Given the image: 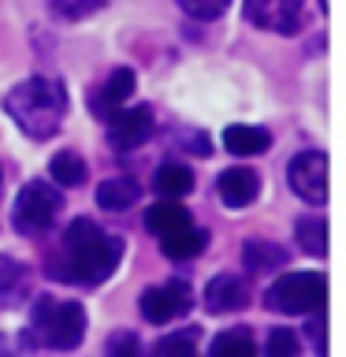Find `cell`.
I'll return each instance as SVG.
<instances>
[{
	"instance_id": "obj_3",
	"label": "cell",
	"mask_w": 346,
	"mask_h": 357,
	"mask_svg": "<svg viewBox=\"0 0 346 357\" xmlns=\"http://www.w3.org/2000/svg\"><path fill=\"white\" fill-rule=\"evenodd\" d=\"M30 335L49 350H78L86 339V309L78 301L38 298L30 309Z\"/></svg>"
},
{
	"instance_id": "obj_22",
	"label": "cell",
	"mask_w": 346,
	"mask_h": 357,
	"mask_svg": "<svg viewBox=\"0 0 346 357\" xmlns=\"http://www.w3.org/2000/svg\"><path fill=\"white\" fill-rule=\"evenodd\" d=\"M27 283H30L27 264L11 261V257H0V301H11L15 294H22Z\"/></svg>"
},
{
	"instance_id": "obj_13",
	"label": "cell",
	"mask_w": 346,
	"mask_h": 357,
	"mask_svg": "<svg viewBox=\"0 0 346 357\" xmlns=\"http://www.w3.org/2000/svg\"><path fill=\"white\" fill-rule=\"evenodd\" d=\"M223 145H227V153H234V156H261V153L272 149V130L234 123V127L223 130Z\"/></svg>"
},
{
	"instance_id": "obj_24",
	"label": "cell",
	"mask_w": 346,
	"mask_h": 357,
	"mask_svg": "<svg viewBox=\"0 0 346 357\" xmlns=\"http://www.w3.org/2000/svg\"><path fill=\"white\" fill-rule=\"evenodd\" d=\"M108 0H49V11L60 15L67 22H78V19H89L93 11H100Z\"/></svg>"
},
{
	"instance_id": "obj_8",
	"label": "cell",
	"mask_w": 346,
	"mask_h": 357,
	"mask_svg": "<svg viewBox=\"0 0 346 357\" xmlns=\"http://www.w3.org/2000/svg\"><path fill=\"white\" fill-rule=\"evenodd\" d=\"M108 123V145L116 153H130V149H138L142 142H149V134H153V108L149 105H138V108H116V112H108L105 116Z\"/></svg>"
},
{
	"instance_id": "obj_23",
	"label": "cell",
	"mask_w": 346,
	"mask_h": 357,
	"mask_svg": "<svg viewBox=\"0 0 346 357\" xmlns=\"http://www.w3.org/2000/svg\"><path fill=\"white\" fill-rule=\"evenodd\" d=\"M194 350H197V331H194V328L172 331V335H164V339H156V342H153V354H156V357H172V354L190 357Z\"/></svg>"
},
{
	"instance_id": "obj_25",
	"label": "cell",
	"mask_w": 346,
	"mask_h": 357,
	"mask_svg": "<svg viewBox=\"0 0 346 357\" xmlns=\"http://www.w3.org/2000/svg\"><path fill=\"white\" fill-rule=\"evenodd\" d=\"M298 350H301V342L290 328H272V335H268V342H264L268 357H298Z\"/></svg>"
},
{
	"instance_id": "obj_19",
	"label": "cell",
	"mask_w": 346,
	"mask_h": 357,
	"mask_svg": "<svg viewBox=\"0 0 346 357\" xmlns=\"http://www.w3.org/2000/svg\"><path fill=\"white\" fill-rule=\"evenodd\" d=\"M294 238L301 245V253H309V257H324L328 253V220L324 216H301L298 220V227H294Z\"/></svg>"
},
{
	"instance_id": "obj_26",
	"label": "cell",
	"mask_w": 346,
	"mask_h": 357,
	"mask_svg": "<svg viewBox=\"0 0 346 357\" xmlns=\"http://www.w3.org/2000/svg\"><path fill=\"white\" fill-rule=\"evenodd\" d=\"M227 4H231V0H179V8H183L190 19H197V22L220 19L223 11H227Z\"/></svg>"
},
{
	"instance_id": "obj_14",
	"label": "cell",
	"mask_w": 346,
	"mask_h": 357,
	"mask_svg": "<svg viewBox=\"0 0 346 357\" xmlns=\"http://www.w3.org/2000/svg\"><path fill=\"white\" fill-rule=\"evenodd\" d=\"M205 245H209V231L194 227V223H186V227H179V231L160 238V250H164V257H172V261H190V257L205 253Z\"/></svg>"
},
{
	"instance_id": "obj_18",
	"label": "cell",
	"mask_w": 346,
	"mask_h": 357,
	"mask_svg": "<svg viewBox=\"0 0 346 357\" xmlns=\"http://www.w3.org/2000/svg\"><path fill=\"white\" fill-rule=\"evenodd\" d=\"M153 190L160 197H183L194 190V172L186 164H160L153 175Z\"/></svg>"
},
{
	"instance_id": "obj_6",
	"label": "cell",
	"mask_w": 346,
	"mask_h": 357,
	"mask_svg": "<svg viewBox=\"0 0 346 357\" xmlns=\"http://www.w3.org/2000/svg\"><path fill=\"white\" fill-rule=\"evenodd\" d=\"M287 178H290V190L306 205H324L328 201V153L320 149L298 153L287 167Z\"/></svg>"
},
{
	"instance_id": "obj_30",
	"label": "cell",
	"mask_w": 346,
	"mask_h": 357,
	"mask_svg": "<svg viewBox=\"0 0 346 357\" xmlns=\"http://www.w3.org/2000/svg\"><path fill=\"white\" fill-rule=\"evenodd\" d=\"M320 8H324V11H328V0H320Z\"/></svg>"
},
{
	"instance_id": "obj_21",
	"label": "cell",
	"mask_w": 346,
	"mask_h": 357,
	"mask_svg": "<svg viewBox=\"0 0 346 357\" xmlns=\"http://www.w3.org/2000/svg\"><path fill=\"white\" fill-rule=\"evenodd\" d=\"M49 175H52L60 186H82L86 175H89V167H86V160H82L75 149H60V153L49 160Z\"/></svg>"
},
{
	"instance_id": "obj_28",
	"label": "cell",
	"mask_w": 346,
	"mask_h": 357,
	"mask_svg": "<svg viewBox=\"0 0 346 357\" xmlns=\"http://www.w3.org/2000/svg\"><path fill=\"white\" fill-rule=\"evenodd\" d=\"M183 145H186V153H194V156H209V153H212V145H209V138H205L201 130L183 134Z\"/></svg>"
},
{
	"instance_id": "obj_5",
	"label": "cell",
	"mask_w": 346,
	"mask_h": 357,
	"mask_svg": "<svg viewBox=\"0 0 346 357\" xmlns=\"http://www.w3.org/2000/svg\"><path fill=\"white\" fill-rule=\"evenodd\" d=\"M60 208H63L60 190L52 183H45V178H33V183L19 190L15 205H11V223H15L19 234H41L56 223Z\"/></svg>"
},
{
	"instance_id": "obj_1",
	"label": "cell",
	"mask_w": 346,
	"mask_h": 357,
	"mask_svg": "<svg viewBox=\"0 0 346 357\" xmlns=\"http://www.w3.org/2000/svg\"><path fill=\"white\" fill-rule=\"evenodd\" d=\"M123 261V238L100 231L93 220L78 216L67 223L60 250L49 261V275L60 283H78V287H97L119 268Z\"/></svg>"
},
{
	"instance_id": "obj_16",
	"label": "cell",
	"mask_w": 346,
	"mask_h": 357,
	"mask_svg": "<svg viewBox=\"0 0 346 357\" xmlns=\"http://www.w3.org/2000/svg\"><path fill=\"white\" fill-rule=\"evenodd\" d=\"M130 93H134V71L130 67H116V71L105 78V86H100L93 108L100 112V116H108V112H116L119 105H127Z\"/></svg>"
},
{
	"instance_id": "obj_17",
	"label": "cell",
	"mask_w": 346,
	"mask_h": 357,
	"mask_svg": "<svg viewBox=\"0 0 346 357\" xmlns=\"http://www.w3.org/2000/svg\"><path fill=\"white\" fill-rule=\"evenodd\" d=\"M186 223H190V212L179 205L175 197H160L149 212H145V227H149L156 238H164V234H172V231H179V227H186Z\"/></svg>"
},
{
	"instance_id": "obj_29",
	"label": "cell",
	"mask_w": 346,
	"mask_h": 357,
	"mask_svg": "<svg viewBox=\"0 0 346 357\" xmlns=\"http://www.w3.org/2000/svg\"><path fill=\"white\" fill-rule=\"evenodd\" d=\"M4 350H8V342H4V339H0V354H4Z\"/></svg>"
},
{
	"instance_id": "obj_31",
	"label": "cell",
	"mask_w": 346,
	"mask_h": 357,
	"mask_svg": "<svg viewBox=\"0 0 346 357\" xmlns=\"http://www.w3.org/2000/svg\"><path fill=\"white\" fill-rule=\"evenodd\" d=\"M0 183H4V172H0Z\"/></svg>"
},
{
	"instance_id": "obj_12",
	"label": "cell",
	"mask_w": 346,
	"mask_h": 357,
	"mask_svg": "<svg viewBox=\"0 0 346 357\" xmlns=\"http://www.w3.org/2000/svg\"><path fill=\"white\" fill-rule=\"evenodd\" d=\"M138 197H142V186H138V178H130V175L105 178V183L97 186V205L108 208V212H127V208L138 205Z\"/></svg>"
},
{
	"instance_id": "obj_27",
	"label": "cell",
	"mask_w": 346,
	"mask_h": 357,
	"mask_svg": "<svg viewBox=\"0 0 346 357\" xmlns=\"http://www.w3.org/2000/svg\"><path fill=\"white\" fill-rule=\"evenodd\" d=\"M105 350H108L112 357H138V354H142V342H138V335H134V331H116V335L105 342Z\"/></svg>"
},
{
	"instance_id": "obj_20",
	"label": "cell",
	"mask_w": 346,
	"mask_h": 357,
	"mask_svg": "<svg viewBox=\"0 0 346 357\" xmlns=\"http://www.w3.org/2000/svg\"><path fill=\"white\" fill-rule=\"evenodd\" d=\"M209 354L212 357H253L257 339L250 335V328H231V331H223L209 342Z\"/></svg>"
},
{
	"instance_id": "obj_4",
	"label": "cell",
	"mask_w": 346,
	"mask_h": 357,
	"mask_svg": "<svg viewBox=\"0 0 346 357\" xmlns=\"http://www.w3.org/2000/svg\"><path fill=\"white\" fill-rule=\"evenodd\" d=\"M324 298H328V279L320 272H287L264 290V305L272 312H287V317L317 312Z\"/></svg>"
},
{
	"instance_id": "obj_11",
	"label": "cell",
	"mask_w": 346,
	"mask_h": 357,
	"mask_svg": "<svg viewBox=\"0 0 346 357\" xmlns=\"http://www.w3.org/2000/svg\"><path fill=\"white\" fill-rule=\"evenodd\" d=\"M216 194L227 208H246L257 194H261V178H257V172H250V167H227V172L216 178Z\"/></svg>"
},
{
	"instance_id": "obj_2",
	"label": "cell",
	"mask_w": 346,
	"mask_h": 357,
	"mask_svg": "<svg viewBox=\"0 0 346 357\" xmlns=\"http://www.w3.org/2000/svg\"><path fill=\"white\" fill-rule=\"evenodd\" d=\"M4 112L15 119V127L27 134V138L45 142V138H52V134L63 127L67 89L56 82V78L33 75V78H27V82H19L4 97Z\"/></svg>"
},
{
	"instance_id": "obj_15",
	"label": "cell",
	"mask_w": 346,
	"mask_h": 357,
	"mask_svg": "<svg viewBox=\"0 0 346 357\" xmlns=\"http://www.w3.org/2000/svg\"><path fill=\"white\" fill-rule=\"evenodd\" d=\"M242 264L250 268L253 275L276 272V268H287V250L276 242H264V238H250L242 245Z\"/></svg>"
},
{
	"instance_id": "obj_9",
	"label": "cell",
	"mask_w": 346,
	"mask_h": 357,
	"mask_svg": "<svg viewBox=\"0 0 346 357\" xmlns=\"http://www.w3.org/2000/svg\"><path fill=\"white\" fill-rule=\"evenodd\" d=\"M194 305V290L183 279H167L160 287H149L142 294V317L149 324H172Z\"/></svg>"
},
{
	"instance_id": "obj_10",
	"label": "cell",
	"mask_w": 346,
	"mask_h": 357,
	"mask_svg": "<svg viewBox=\"0 0 346 357\" xmlns=\"http://www.w3.org/2000/svg\"><path fill=\"white\" fill-rule=\"evenodd\" d=\"M205 309L209 312H216V317H223V312H239L250 305V287L242 283L239 275H231V272H223L216 279H209V287H205Z\"/></svg>"
},
{
	"instance_id": "obj_7",
	"label": "cell",
	"mask_w": 346,
	"mask_h": 357,
	"mask_svg": "<svg viewBox=\"0 0 346 357\" xmlns=\"http://www.w3.org/2000/svg\"><path fill=\"white\" fill-rule=\"evenodd\" d=\"M246 19L268 33H298L306 22V0H246Z\"/></svg>"
}]
</instances>
